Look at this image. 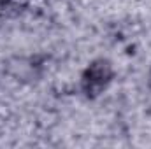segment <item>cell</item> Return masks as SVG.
<instances>
[{
  "label": "cell",
  "mask_w": 151,
  "mask_h": 149,
  "mask_svg": "<svg viewBox=\"0 0 151 149\" xmlns=\"http://www.w3.org/2000/svg\"><path fill=\"white\" fill-rule=\"evenodd\" d=\"M113 79V67L106 60L93 62L83 74V90L88 97L100 95Z\"/></svg>",
  "instance_id": "6da1fadb"
},
{
  "label": "cell",
  "mask_w": 151,
  "mask_h": 149,
  "mask_svg": "<svg viewBox=\"0 0 151 149\" xmlns=\"http://www.w3.org/2000/svg\"><path fill=\"white\" fill-rule=\"evenodd\" d=\"M148 81H150V88H151V72H150V77H148Z\"/></svg>",
  "instance_id": "7a4b0ae2"
}]
</instances>
